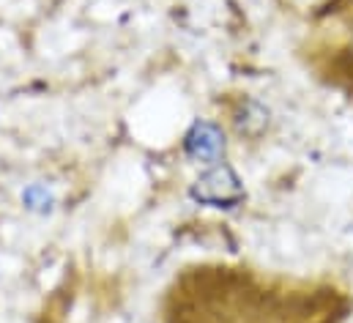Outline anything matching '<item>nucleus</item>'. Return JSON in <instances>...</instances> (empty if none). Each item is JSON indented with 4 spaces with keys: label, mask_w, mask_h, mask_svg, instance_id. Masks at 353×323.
I'll return each instance as SVG.
<instances>
[{
    "label": "nucleus",
    "mask_w": 353,
    "mask_h": 323,
    "mask_svg": "<svg viewBox=\"0 0 353 323\" xmlns=\"http://www.w3.org/2000/svg\"><path fill=\"white\" fill-rule=\"evenodd\" d=\"M189 197L200 206L230 211L244 203V184L230 164L219 162L194 178V184L189 186Z\"/></svg>",
    "instance_id": "nucleus-1"
},
{
    "label": "nucleus",
    "mask_w": 353,
    "mask_h": 323,
    "mask_svg": "<svg viewBox=\"0 0 353 323\" xmlns=\"http://www.w3.org/2000/svg\"><path fill=\"white\" fill-rule=\"evenodd\" d=\"M183 151L192 162H200L205 167L219 164L225 157V132L211 121H197L183 135Z\"/></svg>",
    "instance_id": "nucleus-2"
},
{
    "label": "nucleus",
    "mask_w": 353,
    "mask_h": 323,
    "mask_svg": "<svg viewBox=\"0 0 353 323\" xmlns=\"http://www.w3.org/2000/svg\"><path fill=\"white\" fill-rule=\"evenodd\" d=\"M337 66L345 72L343 77L353 82V8H348L345 14V39H343V52L337 58Z\"/></svg>",
    "instance_id": "nucleus-3"
},
{
    "label": "nucleus",
    "mask_w": 353,
    "mask_h": 323,
    "mask_svg": "<svg viewBox=\"0 0 353 323\" xmlns=\"http://www.w3.org/2000/svg\"><path fill=\"white\" fill-rule=\"evenodd\" d=\"M22 200L30 206V208H41L44 203H50V195L44 192V189H39V186H33V189H28L25 195H22Z\"/></svg>",
    "instance_id": "nucleus-4"
}]
</instances>
